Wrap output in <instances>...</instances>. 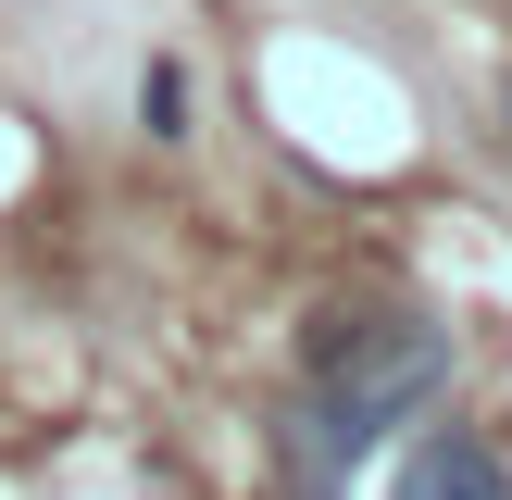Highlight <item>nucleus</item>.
<instances>
[{"mask_svg": "<svg viewBox=\"0 0 512 500\" xmlns=\"http://www.w3.org/2000/svg\"><path fill=\"white\" fill-rule=\"evenodd\" d=\"M138 125H150V138H188V75H175V63L138 75Z\"/></svg>", "mask_w": 512, "mask_h": 500, "instance_id": "nucleus-3", "label": "nucleus"}, {"mask_svg": "<svg viewBox=\"0 0 512 500\" xmlns=\"http://www.w3.org/2000/svg\"><path fill=\"white\" fill-rule=\"evenodd\" d=\"M400 500H512V475H500V450H488V438L438 425V438L400 463Z\"/></svg>", "mask_w": 512, "mask_h": 500, "instance_id": "nucleus-2", "label": "nucleus"}, {"mask_svg": "<svg viewBox=\"0 0 512 500\" xmlns=\"http://www.w3.org/2000/svg\"><path fill=\"white\" fill-rule=\"evenodd\" d=\"M313 450L325 463H363V450H388V425H413L425 400L450 388V325L425 313H325L313 325Z\"/></svg>", "mask_w": 512, "mask_h": 500, "instance_id": "nucleus-1", "label": "nucleus"}]
</instances>
